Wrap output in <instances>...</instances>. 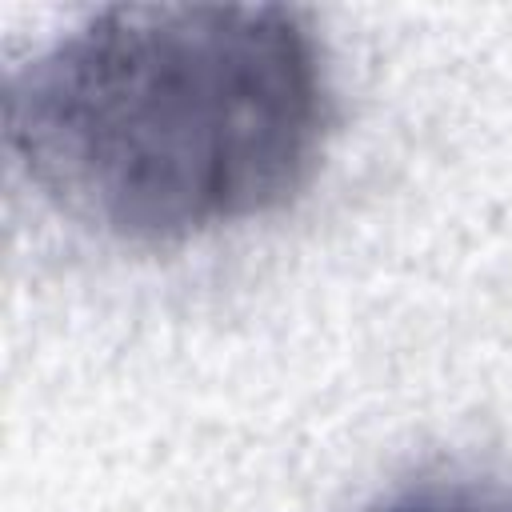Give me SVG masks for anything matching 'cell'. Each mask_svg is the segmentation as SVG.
<instances>
[{
	"label": "cell",
	"instance_id": "cell-2",
	"mask_svg": "<svg viewBox=\"0 0 512 512\" xmlns=\"http://www.w3.org/2000/svg\"><path fill=\"white\" fill-rule=\"evenodd\" d=\"M364 512H512V480L484 472H436L396 484Z\"/></svg>",
	"mask_w": 512,
	"mask_h": 512
},
{
	"label": "cell",
	"instance_id": "cell-1",
	"mask_svg": "<svg viewBox=\"0 0 512 512\" xmlns=\"http://www.w3.org/2000/svg\"><path fill=\"white\" fill-rule=\"evenodd\" d=\"M332 132L312 24L288 4H108L4 88V140L72 220L176 244L284 208Z\"/></svg>",
	"mask_w": 512,
	"mask_h": 512
}]
</instances>
